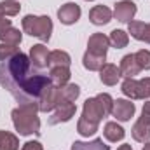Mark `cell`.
<instances>
[{
  "label": "cell",
  "mask_w": 150,
  "mask_h": 150,
  "mask_svg": "<svg viewBox=\"0 0 150 150\" xmlns=\"http://www.w3.org/2000/svg\"><path fill=\"white\" fill-rule=\"evenodd\" d=\"M131 136L138 143H147V142H150V122L147 119L140 117L134 122L133 129H131Z\"/></svg>",
  "instance_id": "9a60e30c"
},
{
  "label": "cell",
  "mask_w": 150,
  "mask_h": 150,
  "mask_svg": "<svg viewBox=\"0 0 150 150\" xmlns=\"http://www.w3.org/2000/svg\"><path fill=\"white\" fill-rule=\"evenodd\" d=\"M80 96V87L77 84H65L59 87V103L68 101V103H75L77 98Z\"/></svg>",
  "instance_id": "44dd1931"
},
{
  "label": "cell",
  "mask_w": 150,
  "mask_h": 150,
  "mask_svg": "<svg viewBox=\"0 0 150 150\" xmlns=\"http://www.w3.org/2000/svg\"><path fill=\"white\" fill-rule=\"evenodd\" d=\"M117 150H133V147H131V145H127V143H124V145H120Z\"/></svg>",
  "instance_id": "e575fe53"
},
{
  "label": "cell",
  "mask_w": 150,
  "mask_h": 150,
  "mask_svg": "<svg viewBox=\"0 0 150 150\" xmlns=\"http://www.w3.org/2000/svg\"><path fill=\"white\" fill-rule=\"evenodd\" d=\"M0 18H4V16H2V11H0Z\"/></svg>",
  "instance_id": "8d00e7d4"
},
{
  "label": "cell",
  "mask_w": 150,
  "mask_h": 150,
  "mask_svg": "<svg viewBox=\"0 0 150 150\" xmlns=\"http://www.w3.org/2000/svg\"><path fill=\"white\" fill-rule=\"evenodd\" d=\"M145 42L150 44V23H147V32H145Z\"/></svg>",
  "instance_id": "836d02e7"
},
{
  "label": "cell",
  "mask_w": 150,
  "mask_h": 150,
  "mask_svg": "<svg viewBox=\"0 0 150 150\" xmlns=\"http://www.w3.org/2000/svg\"><path fill=\"white\" fill-rule=\"evenodd\" d=\"M108 40H110V45L112 47H115V49H124L129 44V33L124 32V30H117L115 28V30L110 32Z\"/></svg>",
  "instance_id": "cb8c5ba5"
},
{
  "label": "cell",
  "mask_w": 150,
  "mask_h": 150,
  "mask_svg": "<svg viewBox=\"0 0 150 150\" xmlns=\"http://www.w3.org/2000/svg\"><path fill=\"white\" fill-rule=\"evenodd\" d=\"M145 32H147V23L143 21H129L127 23V33H131V37L134 40L145 42Z\"/></svg>",
  "instance_id": "d4e9b609"
},
{
  "label": "cell",
  "mask_w": 150,
  "mask_h": 150,
  "mask_svg": "<svg viewBox=\"0 0 150 150\" xmlns=\"http://www.w3.org/2000/svg\"><path fill=\"white\" fill-rule=\"evenodd\" d=\"M70 77H72L70 67H52V68L49 70L51 84L56 86V87H61V86L68 84V82H70Z\"/></svg>",
  "instance_id": "e0dca14e"
},
{
  "label": "cell",
  "mask_w": 150,
  "mask_h": 150,
  "mask_svg": "<svg viewBox=\"0 0 150 150\" xmlns=\"http://www.w3.org/2000/svg\"><path fill=\"white\" fill-rule=\"evenodd\" d=\"M100 80L105 86H115L120 80V70L113 63H105L100 70Z\"/></svg>",
  "instance_id": "2e32d148"
},
{
  "label": "cell",
  "mask_w": 150,
  "mask_h": 150,
  "mask_svg": "<svg viewBox=\"0 0 150 150\" xmlns=\"http://www.w3.org/2000/svg\"><path fill=\"white\" fill-rule=\"evenodd\" d=\"M21 150H44V147H42V143L37 142V140H30V142H26L21 147Z\"/></svg>",
  "instance_id": "4dcf8cb0"
},
{
  "label": "cell",
  "mask_w": 150,
  "mask_h": 150,
  "mask_svg": "<svg viewBox=\"0 0 150 150\" xmlns=\"http://www.w3.org/2000/svg\"><path fill=\"white\" fill-rule=\"evenodd\" d=\"M142 117L147 119L150 122V101H145L143 103V108H142Z\"/></svg>",
  "instance_id": "d6a6232c"
},
{
  "label": "cell",
  "mask_w": 150,
  "mask_h": 150,
  "mask_svg": "<svg viewBox=\"0 0 150 150\" xmlns=\"http://www.w3.org/2000/svg\"><path fill=\"white\" fill-rule=\"evenodd\" d=\"M0 150H19V138L9 131L0 129Z\"/></svg>",
  "instance_id": "603a6c76"
},
{
  "label": "cell",
  "mask_w": 150,
  "mask_h": 150,
  "mask_svg": "<svg viewBox=\"0 0 150 150\" xmlns=\"http://www.w3.org/2000/svg\"><path fill=\"white\" fill-rule=\"evenodd\" d=\"M134 59L142 70H150V51L149 49H140L134 54Z\"/></svg>",
  "instance_id": "f546056e"
},
{
  "label": "cell",
  "mask_w": 150,
  "mask_h": 150,
  "mask_svg": "<svg viewBox=\"0 0 150 150\" xmlns=\"http://www.w3.org/2000/svg\"><path fill=\"white\" fill-rule=\"evenodd\" d=\"M113 12L107 7V5H94L91 11H89V21L94 25V26H105L112 21Z\"/></svg>",
  "instance_id": "4fadbf2b"
},
{
  "label": "cell",
  "mask_w": 150,
  "mask_h": 150,
  "mask_svg": "<svg viewBox=\"0 0 150 150\" xmlns=\"http://www.w3.org/2000/svg\"><path fill=\"white\" fill-rule=\"evenodd\" d=\"M12 26V21L11 19H5V18H0V35L5 32V30H9Z\"/></svg>",
  "instance_id": "1f68e13d"
},
{
  "label": "cell",
  "mask_w": 150,
  "mask_h": 150,
  "mask_svg": "<svg viewBox=\"0 0 150 150\" xmlns=\"http://www.w3.org/2000/svg\"><path fill=\"white\" fill-rule=\"evenodd\" d=\"M82 16V11H80V5L75 4V2H67L63 4L59 9H58V19L61 25H75Z\"/></svg>",
  "instance_id": "9c48e42d"
},
{
  "label": "cell",
  "mask_w": 150,
  "mask_h": 150,
  "mask_svg": "<svg viewBox=\"0 0 150 150\" xmlns=\"http://www.w3.org/2000/svg\"><path fill=\"white\" fill-rule=\"evenodd\" d=\"M110 47V40L105 33H93L87 40V51L96 56H107Z\"/></svg>",
  "instance_id": "8fae6325"
},
{
  "label": "cell",
  "mask_w": 150,
  "mask_h": 150,
  "mask_svg": "<svg viewBox=\"0 0 150 150\" xmlns=\"http://www.w3.org/2000/svg\"><path fill=\"white\" fill-rule=\"evenodd\" d=\"M72 150H110V145H107L103 138H94L93 142H74Z\"/></svg>",
  "instance_id": "7402d4cb"
},
{
  "label": "cell",
  "mask_w": 150,
  "mask_h": 150,
  "mask_svg": "<svg viewBox=\"0 0 150 150\" xmlns=\"http://www.w3.org/2000/svg\"><path fill=\"white\" fill-rule=\"evenodd\" d=\"M112 107H113V98L108 93H100L98 96L94 98H87L84 101V107H82V117L94 122V124H100L105 117H108L112 113Z\"/></svg>",
  "instance_id": "3957f363"
},
{
  "label": "cell",
  "mask_w": 150,
  "mask_h": 150,
  "mask_svg": "<svg viewBox=\"0 0 150 150\" xmlns=\"http://www.w3.org/2000/svg\"><path fill=\"white\" fill-rule=\"evenodd\" d=\"M12 124L16 131L21 136H32L40 133V119H38V107L37 105H19L14 108L12 113Z\"/></svg>",
  "instance_id": "7a4b0ae2"
},
{
  "label": "cell",
  "mask_w": 150,
  "mask_h": 150,
  "mask_svg": "<svg viewBox=\"0 0 150 150\" xmlns=\"http://www.w3.org/2000/svg\"><path fill=\"white\" fill-rule=\"evenodd\" d=\"M105 61H107V56H96V54H93L89 51H86L84 58H82V65L89 72H100L101 67L105 65Z\"/></svg>",
  "instance_id": "ffe728a7"
},
{
  "label": "cell",
  "mask_w": 150,
  "mask_h": 150,
  "mask_svg": "<svg viewBox=\"0 0 150 150\" xmlns=\"http://www.w3.org/2000/svg\"><path fill=\"white\" fill-rule=\"evenodd\" d=\"M0 11H2L4 18H14L19 14L21 5L16 0H4V2H0Z\"/></svg>",
  "instance_id": "4316f807"
},
{
  "label": "cell",
  "mask_w": 150,
  "mask_h": 150,
  "mask_svg": "<svg viewBox=\"0 0 150 150\" xmlns=\"http://www.w3.org/2000/svg\"><path fill=\"white\" fill-rule=\"evenodd\" d=\"M28 54L18 52L0 65V87H4L19 105H37L42 91L51 86L49 75L32 70Z\"/></svg>",
  "instance_id": "6da1fadb"
},
{
  "label": "cell",
  "mask_w": 150,
  "mask_h": 150,
  "mask_svg": "<svg viewBox=\"0 0 150 150\" xmlns=\"http://www.w3.org/2000/svg\"><path fill=\"white\" fill-rule=\"evenodd\" d=\"M103 136H105L110 143H117V142H122V140H124L126 131H124V127H122L120 124L110 120V122H107L105 127H103Z\"/></svg>",
  "instance_id": "ac0fdd59"
},
{
  "label": "cell",
  "mask_w": 150,
  "mask_h": 150,
  "mask_svg": "<svg viewBox=\"0 0 150 150\" xmlns=\"http://www.w3.org/2000/svg\"><path fill=\"white\" fill-rule=\"evenodd\" d=\"M119 70H120V77H124V79H134L136 75L142 72V68L138 67V63L134 59V54H126L120 59Z\"/></svg>",
  "instance_id": "5bb4252c"
},
{
  "label": "cell",
  "mask_w": 150,
  "mask_h": 150,
  "mask_svg": "<svg viewBox=\"0 0 150 150\" xmlns=\"http://www.w3.org/2000/svg\"><path fill=\"white\" fill-rule=\"evenodd\" d=\"M49 52H51V51H47V47H45L44 44H35V45H32V47H30V54H28L32 67L37 68V70L45 68V67H47Z\"/></svg>",
  "instance_id": "7c38bea8"
},
{
  "label": "cell",
  "mask_w": 150,
  "mask_h": 150,
  "mask_svg": "<svg viewBox=\"0 0 150 150\" xmlns=\"http://www.w3.org/2000/svg\"><path fill=\"white\" fill-rule=\"evenodd\" d=\"M77 131H79L80 136L89 138V136H94V134L98 133V124H94V122H91V120L80 117L79 122H77Z\"/></svg>",
  "instance_id": "484cf974"
},
{
  "label": "cell",
  "mask_w": 150,
  "mask_h": 150,
  "mask_svg": "<svg viewBox=\"0 0 150 150\" xmlns=\"http://www.w3.org/2000/svg\"><path fill=\"white\" fill-rule=\"evenodd\" d=\"M18 52H19V47L18 45H11V44L0 42V61H7L12 56H16Z\"/></svg>",
  "instance_id": "f1b7e54d"
},
{
  "label": "cell",
  "mask_w": 150,
  "mask_h": 150,
  "mask_svg": "<svg viewBox=\"0 0 150 150\" xmlns=\"http://www.w3.org/2000/svg\"><path fill=\"white\" fill-rule=\"evenodd\" d=\"M86 2H94V0H86Z\"/></svg>",
  "instance_id": "74e56055"
},
{
  "label": "cell",
  "mask_w": 150,
  "mask_h": 150,
  "mask_svg": "<svg viewBox=\"0 0 150 150\" xmlns=\"http://www.w3.org/2000/svg\"><path fill=\"white\" fill-rule=\"evenodd\" d=\"M120 91L129 100H150V77H145L142 80L126 79L122 82V89Z\"/></svg>",
  "instance_id": "5b68a950"
},
{
  "label": "cell",
  "mask_w": 150,
  "mask_h": 150,
  "mask_svg": "<svg viewBox=\"0 0 150 150\" xmlns=\"http://www.w3.org/2000/svg\"><path fill=\"white\" fill-rule=\"evenodd\" d=\"M23 32L28 33L30 37H37L42 42H49L51 33H52V21L49 16H33L26 14L21 19Z\"/></svg>",
  "instance_id": "277c9868"
},
{
  "label": "cell",
  "mask_w": 150,
  "mask_h": 150,
  "mask_svg": "<svg viewBox=\"0 0 150 150\" xmlns=\"http://www.w3.org/2000/svg\"><path fill=\"white\" fill-rule=\"evenodd\" d=\"M75 113H77V105L75 103H68V101L58 103V107L52 110V115L49 117V126L68 122V120H72V117Z\"/></svg>",
  "instance_id": "ba28073f"
},
{
  "label": "cell",
  "mask_w": 150,
  "mask_h": 150,
  "mask_svg": "<svg viewBox=\"0 0 150 150\" xmlns=\"http://www.w3.org/2000/svg\"><path fill=\"white\" fill-rule=\"evenodd\" d=\"M70 65H72V58L67 51L56 49V51L49 52V58H47V67L49 68H52V67H70Z\"/></svg>",
  "instance_id": "d6986e66"
},
{
  "label": "cell",
  "mask_w": 150,
  "mask_h": 150,
  "mask_svg": "<svg viewBox=\"0 0 150 150\" xmlns=\"http://www.w3.org/2000/svg\"><path fill=\"white\" fill-rule=\"evenodd\" d=\"M58 103H59V87H56V86H47L44 91H42V94H40V98H38V112H52L56 107H58Z\"/></svg>",
  "instance_id": "8992f818"
},
{
  "label": "cell",
  "mask_w": 150,
  "mask_h": 150,
  "mask_svg": "<svg viewBox=\"0 0 150 150\" xmlns=\"http://www.w3.org/2000/svg\"><path fill=\"white\" fill-rule=\"evenodd\" d=\"M142 150H150V142H147V143H143V149Z\"/></svg>",
  "instance_id": "d590c367"
},
{
  "label": "cell",
  "mask_w": 150,
  "mask_h": 150,
  "mask_svg": "<svg viewBox=\"0 0 150 150\" xmlns=\"http://www.w3.org/2000/svg\"><path fill=\"white\" fill-rule=\"evenodd\" d=\"M0 40L4 42V44H11V45H19L21 44V40H23V33L18 30V28H14V26H11L9 30H5L2 35H0Z\"/></svg>",
  "instance_id": "83f0119b"
},
{
  "label": "cell",
  "mask_w": 150,
  "mask_h": 150,
  "mask_svg": "<svg viewBox=\"0 0 150 150\" xmlns=\"http://www.w3.org/2000/svg\"><path fill=\"white\" fill-rule=\"evenodd\" d=\"M136 112V107L131 100H124V98H117L113 100V107H112V117H115L119 122H127L131 120V117Z\"/></svg>",
  "instance_id": "52a82bcc"
},
{
  "label": "cell",
  "mask_w": 150,
  "mask_h": 150,
  "mask_svg": "<svg viewBox=\"0 0 150 150\" xmlns=\"http://www.w3.org/2000/svg\"><path fill=\"white\" fill-rule=\"evenodd\" d=\"M136 4L131 0H120L115 4L113 7V18L120 23H129L133 21V18L136 16Z\"/></svg>",
  "instance_id": "30bf717a"
}]
</instances>
